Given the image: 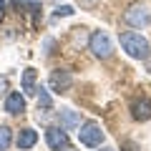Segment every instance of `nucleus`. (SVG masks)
<instances>
[{"instance_id":"f257e3e1","label":"nucleus","mask_w":151,"mask_h":151,"mask_svg":"<svg viewBox=\"0 0 151 151\" xmlns=\"http://www.w3.org/2000/svg\"><path fill=\"white\" fill-rule=\"evenodd\" d=\"M121 48L126 50V55H131V58H136V60H149L151 58L149 40H146L141 33H136V30L121 33Z\"/></svg>"},{"instance_id":"f03ea898","label":"nucleus","mask_w":151,"mask_h":151,"mask_svg":"<svg viewBox=\"0 0 151 151\" xmlns=\"http://www.w3.org/2000/svg\"><path fill=\"white\" fill-rule=\"evenodd\" d=\"M78 139H81V144L83 146H88V149H101V144H103V129L96 124V121H86V124H81L78 126Z\"/></svg>"},{"instance_id":"7ed1b4c3","label":"nucleus","mask_w":151,"mask_h":151,"mask_svg":"<svg viewBox=\"0 0 151 151\" xmlns=\"http://www.w3.org/2000/svg\"><path fill=\"white\" fill-rule=\"evenodd\" d=\"M88 48L96 58H111L113 55V40L106 30H96L91 38H88Z\"/></svg>"},{"instance_id":"20e7f679","label":"nucleus","mask_w":151,"mask_h":151,"mask_svg":"<svg viewBox=\"0 0 151 151\" xmlns=\"http://www.w3.org/2000/svg\"><path fill=\"white\" fill-rule=\"evenodd\" d=\"M48 86H50V91H55V93H65L70 86H73V76H70V70H53L50 73V78H48Z\"/></svg>"},{"instance_id":"39448f33","label":"nucleus","mask_w":151,"mask_h":151,"mask_svg":"<svg viewBox=\"0 0 151 151\" xmlns=\"http://www.w3.org/2000/svg\"><path fill=\"white\" fill-rule=\"evenodd\" d=\"M126 23H129L131 28H146L151 23V15H149V10H146L144 5H134L131 10H126Z\"/></svg>"},{"instance_id":"423d86ee","label":"nucleus","mask_w":151,"mask_h":151,"mask_svg":"<svg viewBox=\"0 0 151 151\" xmlns=\"http://www.w3.org/2000/svg\"><path fill=\"white\" fill-rule=\"evenodd\" d=\"M45 141H48V146L53 151H60L68 146V134H65L63 126H50L48 131H45Z\"/></svg>"},{"instance_id":"0eeeda50","label":"nucleus","mask_w":151,"mask_h":151,"mask_svg":"<svg viewBox=\"0 0 151 151\" xmlns=\"http://www.w3.org/2000/svg\"><path fill=\"white\" fill-rule=\"evenodd\" d=\"M131 116H134L136 121H149L151 119V98H136L134 103H131Z\"/></svg>"},{"instance_id":"6e6552de","label":"nucleus","mask_w":151,"mask_h":151,"mask_svg":"<svg viewBox=\"0 0 151 151\" xmlns=\"http://www.w3.org/2000/svg\"><path fill=\"white\" fill-rule=\"evenodd\" d=\"M58 121H60V126H63L65 131H73V129L81 126V113L73 111V108H60L58 111Z\"/></svg>"},{"instance_id":"1a4fd4ad","label":"nucleus","mask_w":151,"mask_h":151,"mask_svg":"<svg viewBox=\"0 0 151 151\" xmlns=\"http://www.w3.org/2000/svg\"><path fill=\"white\" fill-rule=\"evenodd\" d=\"M5 111L13 113V116H18V113L25 111V96H23L20 91H13L5 96Z\"/></svg>"},{"instance_id":"9d476101","label":"nucleus","mask_w":151,"mask_h":151,"mask_svg":"<svg viewBox=\"0 0 151 151\" xmlns=\"http://www.w3.org/2000/svg\"><path fill=\"white\" fill-rule=\"evenodd\" d=\"M38 144V134L33 129H20V134H18V141H15V146L20 151H28V149H33V146Z\"/></svg>"},{"instance_id":"9b49d317","label":"nucleus","mask_w":151,"mask_h":151,"mask_svg":"<svg viewBox=\"0 0 151 151\" xmlns=\"http://www.w3.org/2000/svg\"><path fill=\"white\" fill-rule=\"evenodd\" d=\"M35 78H38V73H35V68H25L23 70V96H33V93L38 91L35 88Z\"/></svg>"},{"instance_id":"f8f14e48","label":"nucleus","mask_w":151,"mask_h":151,"mask_svg":"<svg viewBox=\"0 0 151 151\" xmlns=\"http://www.w3.org/2000/svg\"><path fill=\"white\" fill-rule=\"evenodd\" d=\"M38 108H43V113L45 111H53V101H50V93L45 91V88H38Z\"/></svg>"},{"instance_id":"ddd939ff","label":"nucleus","mask_w":151,"mask_h":151,"mask_svg":"<svg viewBox=\"0 0 151 151\" xmlns=\"http://www.w3.org/2000/svg\"><path fill=\"white\" fill-rule=\"evenodd\" d=\"M13 144V131L10 126H0V151H8Z\"/></svg>"},{"instance_id":"4468645a","label":"nucleus","mask_w":151,"mask_h":151,"mask_svg":"<svg viewBox=\"0 0 151 151\" xmlns=\"http://www.w3.org/2000/svg\"><path fill=\"white\" fill-rule=\"evenodd\" d=\"M53 15L55 18H68V15H73V8H70V5H58Z\"/></svg>"},{"instance_id":"2eb2a0df","label":"nucleus","mask_w":151,"mask_h":151,"mask_svg":"<svg viewBox=\"0 0 151 151\" xmlns=\"http://www.w3.org/2000/svg\"><path fill=\"white\" fill-rule=\"evenodd\" d=\"M76 3H78V5H81V8H88V10L98 5V0H76Z\"/></svg>"},{"instance_id":"dca6fc26","label":"nucleus","mask_w":151,"mask_h":151,"mask_svg":"<svg viewBox=\"0 0 151 151\" xmlns=\"http://www.w3.org/2000/svg\"><path fill=\"white\" fill-rule=\"evenodd\" d=\"M5 91H8V78L0 76V96H5Z\"/></svg>"},{"instance_id":"f3484780","label":"nucleus","mask_w":151,"mask_h":151,"mask_svg":"<svg viewBox=\"0 0 151 151\" xmlns=\"http://www.w3.org/2000/svg\"><path fill=\"white\" fill-rule=\"evenodd\" d=\"M20 3H28V5H30L33 10H38V0H20Z\"/></svg>"},{"instance_id":"a211bd4d","label":"nucleus","mask_w":151,"mask_h":151,"mask_svg":"<svg viewBox=\"0 0 151 151\" xmlns=\"http://www.w3.org/2000/svg\"><path fill=\"white\" fill-rule=\"evenodd\" d=\"M3 15H5V0H0V20H3Z\"/></svg>"},{"instance_id":"6ab92c4d","label":"nucleus","mask_w":151,"mask_h":151,"mask_svg":"<svg viewBox=\"0 0 151 151\" xmlns=\"http://www.w3.org/2000/svg\"><path fill=\"white\" fill-rule=\"evenodd\" d=\"M60 151H78V149H70V146H65V149H60Z\"/></svg>"},{"instance_id":"aec40b11","label":"nucleus","mask_w":151,"mask_h":151,"mask_svg":"<svg viewBox=\"0 0 151 151\" xmlns=\"http://www.w3.org/2000/svg\"><path fill=\"white\" fill-rule=\"evenodd\" d=\"M101 151H113V149H108V146H103V149H101Z\"/></svg>"}]
</instances>
